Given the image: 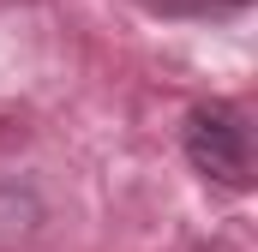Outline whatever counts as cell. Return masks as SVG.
<instances>
[{"instance_id": "6da1fadb", "label": "cell", "mask_w": 258, "mask_h": 252, "mask_svg": "<svg viewBox=\"0 0 258 252\" xmlns=\"http://www.w3.org/2000/svg\"><path fill=\"white\" fill-rule=\"evenodd\" d=\"M186 156L204 180L240 192L252 180V132H246V114L228 108V102H198L186 114Z\"/></svg>"}, {"instance_id": "7a4b0ae2", "label": "cell", "mask_w": 258, "mask_h": 252, "mask_svg": "<svg viewBox=\"0 0 258 252\" xmlns=\"http://www.w3.org/2000/svg\"><path fill=\"white\" fill-rule=\"evenodd\" d=\"M156 12H240L246 0H150Z\"/></svg>"}]
</instances>
